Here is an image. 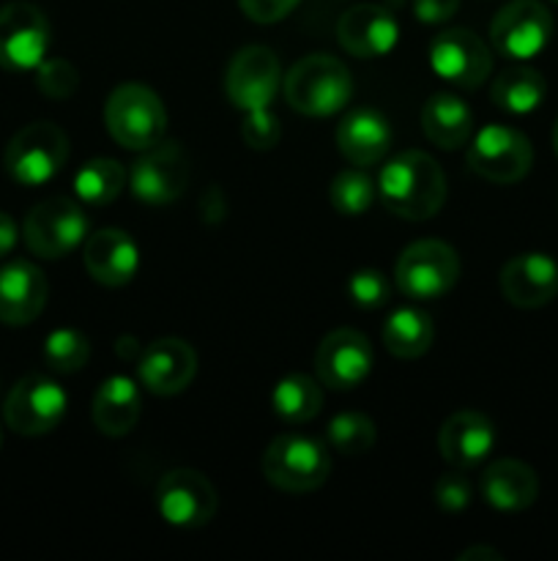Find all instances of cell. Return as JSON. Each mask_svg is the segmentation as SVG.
Returning <instances> with one entry per match:
<instances>
[{"label":"cell","instance_id":"cell-1","mask_svg":"<svg viewBox=\"0 0 558 561\" xmlns=\"http://www.w3.org/2000/svg\"><path fill=\"white\" fill-rule=\"evenodd\" d=\"M377 192L392 214L410 222H425L441 211L446 201V179L441 164L425 151H403L381 170Z\"/></svg>","mask_w":558,"mask_h":561},{"label":"cell","instance_id":"cell-2","mask_svg":"<svg viewBox=\"0 0 558 561\" xmlns=\"http://www.w3.org/2000/svg\"><path fill=\"white\" fill-rule=\"evenodd\" d=\"M353 82L342 60L334 55H306L284 77V99L301 115L323 118L348 104Z\"/></svg>","mask_w":558,"mask_h":561},{"label":"cell","instance_id":"cell-3","mask_svg":"<svg viewBox=\"0 0 558 561\" xmlns=\"http://www.w3.org/2000/svg\"><path fill=\"white\" fill-rule=\"evenodd\" d=\"M104 124L118 146L129 151H146L164 137L167 113H164L162 99L151 88L140 82H124L109 93Z\"/></svg>","mask_w":558,"mask_h":561},{"label":"cell","instance_id":"cell-4","mask_svg":"<svg viewBox=\"0 0 558 561\" xmlns=\"http://www.w3.org/2000/svg\"><path fill=\"white\" fill-rule=\"evenodd\" d=\"M69 137L53 121H36L16 131L3 151V168L16 184L42 186L63 170Z\"/></svg>","mask_w":558,"mask_h":561},{"label":"cell","instance_id":"cell-5","mask_svg":"<svg viewBox=\"0 0 558 561\" xmlns=\"http://www.w3.org/2000/svg\"><path fill=\"white\" fill-rule=\"evenodd\" d=\"M332 460L321 442L301 433H284L268 444L263 455V474L284 493L317 491L328 480Z\"/></svg>","mask_w":558,"mask_h":561},{"label":"cell","instance_id":"cell-6","mask_svg":"<svg viewBox=\"0 0 558 561\" xmlns=\"http://www.w3.org/2000/svg\"><path fill=\"white\" fill-rule=\"evenodd\" d=\"M460 279V257L449 244L435 239L405 247L394 266V283L408 299L432 301L446 296Z\"/></svg>","mask_w":558,"mask_h":561},{"label":"cell","instance_id":"cell-7","mask_svg":"<svg viewBox=\"0 0 558 561\" xmlns=\"http://www.w3.org/2000/svg\"><path fill=\"white\" fill-rule=\"evenodd\" d=\"M22 233L33 255L55 261L74 252L82 239H88V217L71 197H47L27 211Z\"/></svg>","mask_w":558,"mask_h":561},{"label":"cell","instance_id":"cell-8","mask_svg":"<svg viewBox=\"0 0 558 561\" xmlns=\"http://www.w3.org/2000/svg\"><path fill=\"white\" fill-rule=\"evenodd\" d=\"M49 22L38 5L14 0L0 5V66L5 71H33L49 49Z\"/></svg>","mask_w":558,"mask_h":561},{"label":"cell","instance_id":"cell-9","mask_svg":"<svg viewBox=\"0 0 558 561\" xmlns=\"http://www.w3.org/2000/svg\"><path fill=\"white\" fill-rule=\"evenodd\" d=\"M531 162H534V148L528 137L512 126H485L468 148V168L492 184H514L525 179Z\"/></svg>","mask_w":558,"mask_h":561},{"label":"cell","instance_id":"cell-10","mask_svg":"<svg viewBox=\"0 0 558 561\" xmlns=\"http://www.w3.org/2000/svg\"><path fill=\"white\" fill-rule=\"evenodd\" d=\"M66 392L42 373L20 378L5 398V425L20 436H44L66 416Z\"/></svg>","mask_w":558,"mask_h":561},{"label":"cell","instance_id":"cell-11","mask_svg":"<svg viewBox=\"0 0 558 561\" xmlns=\"http://www.w3.org/2000/svg\"><path fill=\"white\" fill-rule=\"evenodd\" d=\"M129 186L137 201L148 206H167L178 201L189 186V159L178 142H162L146 148L140 159L131 164Z\"/></svg>","mask_w":558,"mask_h":561},{"label":"cell","instance_id":"cell-12","mask_svg":"<svg viewBox=\"0 0 558 561\" xmlns=\"http://www.w3.org/2000/svg\"><path fill=\"white\" fill-rule=\"evenodd\" d=\"M553 36V16L539 0H512L496 14L490 42L498 55L528 60L547 47Z\"/></svg>","mask_w":558,"mask_h":561},{"label":"cell","instance_id":"cell-13","mask_svg":"<svg viewBox=\"0 0 558 561\" xmlns=\"http://www.w3.org/2000/svg\"><path fill=\"white\" fill-rule=\"evenodd\" d=\"M159 515L178 529H200L217 515V488L195 469H175L156 485Z\"/></svg>","mask_w":558,"mask_h":561},{"label":"cell","instance_id":"cell-14","mask_svg":"<svg viewBox=\"0 0 558 561\" xmlns=\"http://www.w3.org/2000/svg\"><path fill=\"white\" fill-rule=\"evenodd\" d=\"M279 80H282V69H279V58L274 55V49L252 44V47L239 49L230 60L224 91H228L233 107L252 113V110H263L274 102Z\"/></svg>","mask_w":558,"mask_h":561},{"label":"cell","instance_id":"cell-15","mask_svg":"<svg viewBox=\"0 0 558 561\" xmlns=\"http://www.w3.org/2000/svg\"><path fill=\"white\" fill-rule=\"evenodd\" d=\"M430 66L441 80L457 88H479L492 71V55L476 33L465 27L441 33L430 44Z\"/></svg>","mask_w":558,"mask_h":561},{"label":"cell","instance_id":"cell-16","mask_svg":"<svg viewBox=\"0 0 558 561\" xmlns=\"http://www.w3.org/2000/svg\"><path fill=\"white\" fill-rule=\"evenodd\" d=\"M372 370V348L356 329H334L315 351V373L323 387L356 389Z\"/></svg>","mask_w":558,"mask_h":561},{"label":"cell","instance_id":"cell-17","mask_svg":"<svg viewBox=\"0 0 558 561\" xmlns=\"http://www.w3.org/2000/svg\"><path fill=\"white\" fill-rule=\"evenodd\" d=\"M501 294L520 310H536L558 296V263L545 252H523L501 268Z\"/></svg>","mask_w":558,"mask_h":561},{"label":"cell","instance_id":"cell-18","mask_svg":"<svg viewBox=\"0 0 558 561\" xmlns=\"http://www.w3.org/2000/svg\"><path fill=\"white\" fill-rule=\"evenodd\" d=\"M399 38V25L394 14L383 5L359 3L345 11L337 22V42L353 58H381L392 53Z\"/></svg>","mask_w":558,"mask_h":561},{"label":"cell","instance_id":"cell-19","mask_svg":"<svg viewBox=\"0 0 558 561\" xmlns=\"http://www.w3.org/2000/svg\"><path fill=\"white\" fill-rule=\"evenodd\" d=\"M137 373L148 392L170 394L184 392L197 373V354L189 343L178 337L153 340L137 359Z\"/></svg>","mask_w":558,"mask_h":561},{"label":"cell","instance_id":"cell-20","mask_svg":"<svg viewBox=\"0 0 558 561\" xmlns=\"http://www.w3.org/2000/svg\"><path fill=\"white\" fill-rule=\"evenodd\" d=\"M47 277L31 261H11L0 268V323L27 327L47 305Z\"/></svg>","mask_w":558,"mask_h":561},{"label":"cell","instance_id":"cell-21","mask_svg":"<svg viewBox=\"0 0 558 561\" xmlns=\"http://www.w3.org/2000/svg\"><path fill=\"white\" fill-rule=\"evenodd\" d=\"M82 263L98 285L120 288V285L135 279L137 268H140V252H137L135 239L126 230L104 228L85 239Z\"/></svg>","mask_w":558,"mask_h":561},{"label":"cell","instance_id":"cell-22","mask_svg":"<svg viewBox=\"0 0 558 561\" xmlns=\"http://www.w3.org/2000/svg\"><path fill=\"white\" fill-rule=\"evenodd\" d=\"M492 444H496V427L479 411H457L443 422L438 433V449L443 460L463 471L479 466L490 455Z\"/></svg>","mask_w":558,"mask_h":561},{"label":"cell","instance_id":"cell-23","mask_svg":"<svg viewBox=\"0 0 558 561\" xmlns=\"http://www.w3.org/2000/svg\"><path fill=\"white\" fill-rule=\"evenodd\" d=\"M388 142H392L388 121L372 107L350 110L337 126L339 153L356 168H370L381 162L388 151Z\"/></svg>","mask_w":558,"mask_h":561},{"label":"cell","instance_id":"cell-24","mask_svg":"<svg viewBox=\"0 0 558 561\" xmlns=\"http://www.w3.org/2000/svg\"><path fill=\"white\" fill-rule=\"evenodd\" d=\"M481 496L490 507L501 513H520L531 507L539 496V477L531 466L520 460H496L490 469L481 474Z\"/></svg>","mask_w":558,"mask_h":561},{"label":"cell","instance_id":"cell-25","mask_svg":"<svg viewBox=\"0 0 558 561\" xmlns=\"http://www.w3.org/2000/svg\"><path fill=\"white\" fill-rule=\"evenodd\" d=\"M142 398L140 389L131 378L126 376H109L102 381L96 398H93V425L109 438H120L126 433L135 431L137 420H140Z\"/></svg>","mask_w":558,"mask_h":561},{"label":"cell","instance_id":"cell-26","mask_svg":"<svg viewBox=\"0 0 558 561\" xmlns=\"http://www.w3.org/2000/svg\"><path fill=\"white\" fill-rule=\"evenodd\" d=\"M421 129H425L427 140L435 142L443 151H452L470 140L474 115L463 99L452 96V93H435L427 99L425 110H421Z\"/></svg>","mask_w":558,"mask_h":561},{"label":"cell","instance_id":"cell-27","mask_svg":"<svg viewBox=\"0 0 558 561\" xmlns=\"http://www.w3.org/2000/svg\"><path fill=\"white\" fill-rule=\"evenodd\" d=\"M432 340H435V327L430 316L416 307H399L383 327V345L397 359H419L430 351Z\"/></svg>","mask_w":558,"mask_h":561},{"label":"cell","instance_id":"cell-28","mask_svg":"<svg viewBox=\"0 0 558 561\" xmlns=\"http://www.w3.org/2000/svg\"><path fill=\"white\" fill-rule=\"evenodd\" d=\"M545 77L531 66H512L492 80L490 96L501 110L512 115H525L536 110L545 99Z\"/></svg>","mask_w":558,"mask_h":561},{"label":"cell","instance_id":"cell-29","mask_svg":"<svg viewBox=\"0 0 558 561\" xmlns=\"http://www.w3.org/2000/svg\"><path fill=\"white\" fill-rule=\"evenodd\" d=\"M271 405L277 411L279 420L288 425H304V422L315 420L323 409V392L321 383L315 378L304 376V373H293L284 376L282 381L274 387Z\"/></svg>","mask_w":558,"mask_h":561},{"label":"cell","instance_id":"cell-30","mask_svg":"<svg viewBox=\"0 0 558 561\" xmlns=\"http://www.w3.org/2000/svg\"><path fill=\"white\" fill-rule=\"evenodd\" d=\"M126 184V170L118 159H91L82 164L74 175V195L80 197L85 206H107L115 197L124 192Z\"/></svg>","mask_w":558,"mask_h":561},{"label":"cell","instance_id":"cell-31","mask_svg":"<svg viewBox=\"0 0 558 561\" xmlns=\"http://www.w3.org/2000/svg\"><path fill=\"white\" fill-rule=\"evenodd\" d=\"M91 359V343L77 329H55L44 340V365L53 373H77Z\"/></svg>","mask_w":558,"mask_h":561},{"label":"cell","instance_id":"cell-32","mask_svg":"<svg viewBox=\"0 0 558 561\" xmlns=\"http://www.w3.org/2000/svg\"><path fill=\"white\" fill-rule=\"evenodd\" d=\"M375 422L359 411H345L328 422V442L342 455H364L375 447Z\"/></svg>","mask_w":558,"mask_h":561},{"label":"cell","instance_id":"cell-33","mask_svg":"<svg viewBox=\"0 0 558 561\" xmlns=\"http://www.w3.org/2000/svg\"><path fill=\"white\" fill-rule=\"evenodd\" d=\"M328 197H332V206L339 214H345V217H359L375 201V184H372L370 173H364V170H342L332 181Z\"/></svg>","mask_w":558,"mask_h":561},{"label":"cell","instance_id":"cell-34","mask_svg":"<svg viewBox=\"0 0 558 561\" xmlns=\"http://www.w3.org/2000/svg\"><path fill=\"white\" fill-rule=\"evenodd\" d=\"M36 85L47 99H69L80 85V75L66 58H44L36 66Z\"/></svg>","mask_w":558,"mask_h":561},{"label":"cell","instance_id":"cell-35","mask_svg":"<svg viewBox=\"0 0 558 561\" xmlns=\"http://www.w3.org/2000/svg\"><path fill=\"white\" fill-rule=\"evenodd\" d=\"M392 294V285L375 268H361V272L350 274L348 279V296L353 299V305L364 307V310H375L383 307Z\"/></svg>","mask_w":558,"mask_h":561},{"label":"cell","instance_id":"cell-36","mask_svg":"<svg viewBox=\"0 0 558 561\" xmlns=\"http://www.w3.org/2000/svg\"><path fill=\"white\" fill-rule=\"evenodd\" d=\"M241 137H244L246 146L255 148V151H271L279 142V137H282V126H279L277 115L268 107L252 110V113H246L244 121H241Z\"/></svg>","mask_w":558,"mask_h":561},{"label":"cell","instance_id":"cell-37","mask_svg":"<svg viewBox=\"0 0 558 561\" xmlns=\"http://www.w3.org/2000/svg\"><path fill=\"white\" fill-rule=\"evenodd\" d=\"M432 496H435L438 507L443 513H463L470 502V482L463 474V469H454L449 474L438 477L435 488H432Z\"/></svg>","mask_w":558,"mask_h":561},{"label":"cell","instance_id":"cell-38","mask_svg":"<svg viewBox=\"0 0 558 561\" xmlns=\"http://www.w3.org/2000/svg\"><path fill=\"white\" fill-rule=\"evenodd\" d=\"M239 3L252 22L271 25V22L284 20L301 0H239Z\"/></svg>","mask_w":558,"mask_h":561},{"label":"cell","instance_id":"cell-39","mask_svg":"<svg viewBox=\"0 0 558 561\" xmlns=\"http://www.w3.org/2000/svg\"><path fill=\"white\" fill-rule=\"evenodd\" d=\"M460 9V0H414V11L425 25H441L452 20Z\"/></svg>","mask_w":558,"mask_h":561},{"label":"cell","instance_id":"cell-40","mask_svg":"<svg viewBox=\"0 0 558 561\" xmlns=\"http://www.w3.org/2000/svg\"><path fill=\"white\" fill-rule=\"evenodd\" d=\"M16 247V225L5 211H0V257L11 255Z\"/></svg>","mask_w":558,"mask_h":561},{"label":"cell","instance_id":"cell-41","mask_svg":"<svg viewBox=\"0 0 558 561\" xmlns=\"http://www.w3.org/2000/svg\"><path fill=\"white\" fill-rule=\"evenodd\" d=\"M501 561V553L496 548H487V546H474L468 551L460 553V561Z\"/></svg>","mask_w":558,"mask_h":561},{"label":"cell","instance_id":"cell-42","mask_svg":"<svg viewBox=\"0 0 558 561\" xmlns=\"http://www.w3.org/2000/svg\"><path fill=\"white\" fill-rule=\"evenodd\" d=\"M553 148H556V153H558V121H556V126H553Z\"/></svg>","mask_w":558,"mask_h":561},{"label":"cell","instance_id":"cell-43","mask_svg":"<svg viewBox=\"0 0 558 561\" xmlns=\"http://www.w3.org/2000/svg\"><path fill=\"white\" fill-rule=\"evenodd\" d=\"M553 3H558V0H553Z\"/></svg>","mask_w":558,"mask_h":561}]
</instances>
